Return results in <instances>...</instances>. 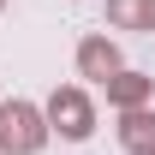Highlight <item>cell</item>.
<instances>
[{
    "label": "cell",
    "instance_id": "1",
    "mask_svg": "<svg viewBox=\"0 0 155 155\" xmlns=\"http://www.w3.org/2000/svg\"><path fill=\"white\" fill-rule=\"evenodd\" d=\"M42 114L30 107V101H0V149L6 155H30L42 149Z\"/></svg>",
    "mask_w": 155,
    "mask_h": 155
},
{
    "label": "cell",
    "instance_id": "2",
    "mask_svg": "<svg viewBox=\"0 0 155 155\" xmlns=\"http://www.w3.org/2000/svg\"><path fill=\"white\" fill-rule=\"evenodd\" d=\"M48 119H54V131L72 137V143H84V137L96 131V107H90V96H84V90H54Z\"/></svg>",
    "mask_w": 155,
    "mask_h": 155
},
{
    "label": "cell",
    "instance_id": "3",
    "mask_svg": "<svg viewBox=\"0 0 155 155\" xmlns=\"http://www.w3.org/2000/svg\"><path fill=\"white\" fill-rule=\"evenodd\" d=\"M78 66H84V78H101V84H107V78L119 72V48L107 36H90L84 48H78Z\"/></svg>",
    "mask_w": 155,
    "mask_h": 155
},
{
    "label": "cell",
    "instance_id": "4",
    "mask_svg": "<svg viewBox=\"0 0 155 155\" xmlns=\"http://www.w3.org/2000/svg\"><path fill=\"white\" fill-rule=\"evenodd\" d=\"M107 24H119V30H155V0H107Z\"/></svg>",
    "mask_w": 155,
    "mask_h": 155
},
{
    "label": "cell",
    "instance_id": "5",
    "mask_svg": "<svg viewBox=\"0 0 155 155\" xmlns=\"http://www.w3.org/2000/svg\"><path fill=\"white\" fill-rule=\"evenodd\" d=\"M119 143H125L131 155H149V149H155V119L131 107V114H125V125H119Z\"/></svg>",
    "mask_w": 155,
    "mask_h": 155
},
{
    "label": "cell",
    "instance_id": "6",
    "mask_svg": "<svg viewBox=\"0 0 155 155\" xmlns=\"http://www.w3.org/2000/svg\"><path fill=\"white\" fill-rule=\"evenodd\" d=\"M107 90H114V101H125V107H131V101L143 96V78H131V72H114V78H107Z\"/></svg>",
    "mask_w": 155,
    "mask_h": 155
},
{
    "label": "cell",
    "instance_id": "7",
    "mask_svg": "<svg viewBox=\"0 0 155 155\" xmlns=\"http://www.w3.org/2000/svg\"><path fill=\"white\" fill-rule=\"evenodd\" d=\"M149 155H155V149H149Z\"/></svg>",
    "mask_w": 155,
    "mask_h": 155
}]
</instances>
